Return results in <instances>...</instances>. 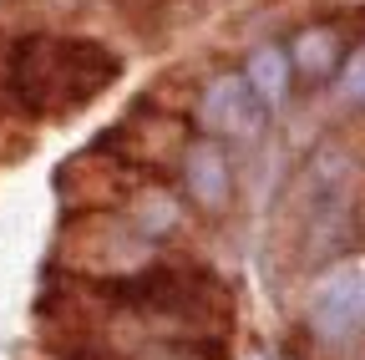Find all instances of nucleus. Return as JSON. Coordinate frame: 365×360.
Returning <instances> with one entry per match:
<instances>
[{
    "mask_svg": "<svg viewBox=\"0 0 365 360\" xmlns=\"http://www.w3.org/2000/svg\"><path fill=\"white\" fill-rule=\"evenodd\" d=\"M122 76V61L81 36H26L11 51V81L16 97L41 117H66L97 102Z\"/></svg>",
    "mask_w": 365,
    "mask_h": 360,
    "instance_id": "obj_1",
    "label": "nucleus"
},
{
    "mask_svg": "<svg viewBox=\"0 0 365 360\" xmlns=\"http://www.w3.org/2000/svg\"><path fill=\"white\" fill-rule=\"evenodd\" d=\"M198 117L218 138H254L264 122V102L249 86V76H218L198 102Z\"/></svg>",
    "mask_w": 365,
    "mask_h": 360,
    "instance_id": "obj_2",
    "label": "nucleus"
},
{
    "mask_svg": "<svg viewBox=\"0 0 365 360\" xmlns=\"http://www.w3.org/2000/svg\"><path fill=\"white\" fill-rule=\"evenodd\" d=\"M365 325V274L340 269V274L309 299V330L319 340H350Z\"/></svg>",
    "mask_w": 365,
    "mask_h": 360,
    "instance_id": "obj_3",
    "label": "nucleus"
},
{
    "mask_svg": "<svg viewBox=\"0 0 365 360\" xmlns=\"http://www.w3.org/2000/svg\"><path fill=\"white\" fill-rule=\"evenodd\" d=\"M182 183H188V193L203 203V208H218L228 203V163L218 153V143H193L188 153H182Z\"/></svg>",
    "mask_w": 365,
    "mask_h": 360,
    "instance_id": "obj_4",
    "label": "nucleus"
},
{
    "mask_svg": "<svg viewBox=\"0 0 365 360\" xmlns=\"http://www.w3.org/2000/svg\"><path fill=\"white\" fill-rule=\"evenodd\" d=\"M289 56L279 51V46H264V51H254L249 56V86L259 92V102L264 107H284V97H289Z\"/></svg>",
    "mask_w": 365,
    "mask_h": 360,
    "instance_id": "obj_5",
    "label": "nucleus"
},
{
    "mask_svg": "<svg viewBox=\"0 0 365 360\" xmlns=\"http://www.w3.org/2000/svg\"><path fill=\"white\" fill-rule=\"evenodd\" d=\"M289 56H294V66H299L304 76H325V71L340 61V36L325 31V26L299 31V36H294V46H289Z\"/></svg>",
    "mask_w": 365,
    "mask_h": 360,
    "instance_id": "obj_6",
    "label": "nucleus"
},
{
    "mask_svg": "<svg viewBox=\"0 0 365 360\" xmlns=\"http://www.w3.org/2000/svg\"><path fill=\"white\" fill-rule=\"evenodd\" d=\"M340 102H350V107L365 102V51H355V56L340 66Z\"/></svg>",
    "mask_w": 365,
    "mask_h": 360,
    "instance_id": "obj_7",
    "label": "nucleus"
}]
</instances>
